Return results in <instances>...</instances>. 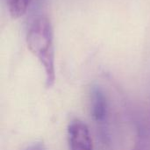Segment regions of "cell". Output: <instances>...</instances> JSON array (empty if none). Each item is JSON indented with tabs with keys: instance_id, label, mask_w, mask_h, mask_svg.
<instances>
[{
	"instance_id": "1",
	"label": "cell",
	"mask_w": 150,
	"mask_h": 150,
	"mask_svg": "<svg viewBox=\"0 0 150 150\" xmlns=\"http://www.w3.org/2000/svg\"><path fill=\"white\" fill-rule=\"evenodd\" d=\"M27 47L43 66L46 86L50 88L55 80L54 35L50 20L44 16L36 18L31 24L26 35Z\"/></svg>"
},
{
	"instance_id": "2",
	"label": "cell",
	"mask_w": 150,
	"mask_h": 150,
	"mask_svg": "<svg viewBox=\"0 0 150 150\" xmlns=\"http://www.w3.org/2000/svg\"><path fill=\"white\" fill-rule=\"evenodd\" d=\"M69 141L71 150H92V142L88 127L79 120H74L69 126Z\"/></svg>"
},
{
	"instance_id": "3",
	"label": "cell",
	"mask_w": 150,
	"mask_h": 150,
	"mask_svg": "<svg viewBox=\"0 0 150 150\" xmlns=\"http://www.w3.org/2000/svg\"><path fill=\"white\" fill-rule=\"evenodd\" d=\"M91 116L97 123L104 125L107 120L108 105L104 91L99 86H93L91 91Z\"/></svg>"
},
{
	"instance_id": "4",
	"label": "cell",
	"mask_w": 150,
	"mask_h": 150,
	"mask_svg": "<svg viewBox=\"0 0 150 150\" xmlns=\"http://www.w3.org/2000/svg\"><path fill=\"white\" fill-rule=\"evenodd\" d=\"M11 16L13 18H18L25 14L31 0H5Z\"/></svg>"
},
{
	"instance_id": "5",
	"label": "cell",
	"mask_w": 150,
	"mask_h": 150,
	"mask_svg": "<svg viewBox=\"0 0 150 150\" xmlns=\"http://www.w3.org/2000/svg\"><path fill=\"white\" fill-rule=\"evenodd\" d=\"M132 150H150V133L146 128L138 129L136 141Z\"/></svg>"
},
{
	"instance_id": "6",
	"label": "cell",
	"mask_w": 150,
	"mask_h": 150,
	"mask_svg": "<svg viewBox=\"0 0 150 150\" xmlns=\"http://www.w3.org/2000/svg\"><path fill=\"white\" fill-rule=\"evenodd\" d=\"M25 150H46V148L42 142H36V143H33V145L29 146Z\"/></svg>"
}]
</instances>
